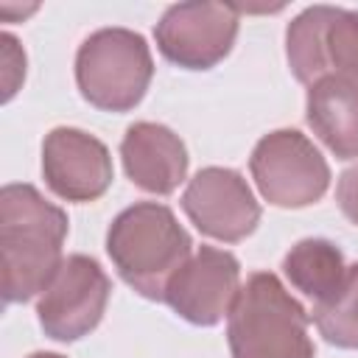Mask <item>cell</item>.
I'll return each instance as SVG.
<instances>
[{
	"mask_svg": "<svg viewBox=\"0 0 358 358\" xmlns=\"http://www.w3.org/2000/svg\"><path fill=\"white\" fill-rule=\"evenodd\" d=\"M67 213L34 185L11 182L0 190V260L3 299L8 305L39 296L64 263Z\"/></svg>",
	"mask_w": 358,
	"mask_h": 358,
	"instance_id": "obj_1",
	"label": "cell"
},
{
	"mask_svg": "<svg viewBox=\"0 0 358 358\" xmlns=\"http://www.w3.org/2000/svg\"><path fill=\"white\" fill-rule=\"evenodd\" d=\"M106 255L129 288L165 302L168 282L193 255V238L168 204L137 201L109 224Z\"/></svg>",
	"mask_w": 358,
	"mask_h": 358,
	"instance_id": "obj_2",
	"label": "cell"
},
{
	"mask_svg": "<svg viewBox=\"0 0 358 358\" xmlns=\"http://www.w3.org/2000/svg\"><path fill=\"white\" fill-rule=\"evenodd\" d=\"M310 313L271 271H255L227 316L232 358H316Z\"/></svg>",
	"mask_w": 358,
	"mask_h": 358,
	"instance_id": "obj_3",
	"label": "cell"
},
{
	"mask_svg": "<svg viewBox=\"0 0 358 358\" xmlns=\"http://www.w3.org/2000/svg\"><path fill=\"white\" fill-rule=\"evenodd\" d=\"M154 78L148 42L129 28H101L90 34L76 53V87L81 98L101 112L134 109Z\"/></svg>",
	"mask_w": 358,
	"mask_h": 358,
	"instance_id": "obj_4",
	"label": "cell"
},
{
	"mask_svg": "<svg viewBox=\"0 0 358 358\" xmlns=\"http://www.w3.org/2000/svg\"><path fill=\"white\" fill-rule=\"evenodd\" d=\"M252 179L260 196L282 210L316 204L330 187V165L313 140L296 129L263 134L249 157Z\"/></svg>",
	"mask_w": 358,
	"mask_h": 358,
	"instance_id": "obj_5",
	"label": "cell"
},
{
	"mask_svg": "<svg viewBox=\"0 0 358 358\" xmlns=\"http://www.w3.org/2000/svg\"><path fill=\"white\" fill-rule=\"evenodd\" d=\"M285 59L305 87L324 76L358 81V8L308 6L285 28Z\"/></svg>",
	"mask_w": 358,
	"mask_h": 358,
	"instance_id": "obj_6",
	"label": "cell"
},
{
	"mask_svg": "<svg viewBox=\"0 0 358 358\" xmlns=\"http://www.w3.org/2000/svg\"><path fill=\"white\" fill-rule=\"evenodd\" d=\"M112 280L87 255L64 257L50 285L36 296V319L48 338L70 344L90 336L109 305Z\"/></svg>",
	"mask_w": 358,
	"mask_h": 358,
	"instance_id": "obj_7",
	"label": "cell"
},
{
	"mask_svg": "<svg viewBox=\"0 0 358 358\" xmlns=\"http://www.w3.org/2000/svg\"><path fill=\"white\" fill-rule=\"evenodd\" d=\"M241 8L229 3L168 6L154 28L159 53L182 70H213L238 39Z\"/></svg>",
	"mask_w": 358,
	"mask_h": 358,
	"instance_id": "obj_8",
	"label": "cell"
},
{
	"mask_svg": "<svg viewBox=\"0 0 358 358\" xmlns=\"http://www.w3.org/2000/svg\"><path fill=\"white\" fill-rule=\"evenodd\" d=\"M182 210L190 224L221 243L246 241L260 224V204L249 182L235 168H201L182 193Z\"/></svg>",
	"mask_w": 358,
	"mask_h": 358,
	"instance_id": "obj_9",
	"label": "cell"
},
{
	"mask_svg": "<svg viewBox=\"0 0 358 358\" xmlns=\"http://www.w3.org/2000/svg\"><path fill=\"white\" fill-rule=\"evenodd\" d=\"M241 285V263L232 252L199 246L168 282L165 302L179 319L196 327H215L229 316Z\"/></svg>",
	"mask_w": 358,
	"mask_h": 358,
	"instance_id": "obj_10",
	"label": "cell"
},
{
	"mask_svg": "<svg viewBox=\"0 0 358 358\" xmlns=\"http://www.w3.org/2000/svg\"><path fill=\"white\" fill-rule=\"evenodd\" d=\"M42 176L59 199L87 204L112 187V154L95 134L76 126H56L42 143Z\"/></svg>",
	"mask_w": 358,
	"mask_h": 358,
	"instance_id": "obj_11",
	"label": "cell"
},
{
	"mask_svg": "<svg viewBox=\"0 0 358 358\" xmlns=\"http://www.w3.org/2000/svg\"><path fill=\"white\" fill-rule=\"evenodd\" d=\"M123 171L134 187L151 196H168L187 179V148L182 137L151 120L131 123L120 140Z\"/></svg>",
	"mask_w": 358,
	"mask_h": 358,
	"instance_id": "obj_12",
	"label": "cell"
},
{
	"mask_svg": "<svg viewBox=\"0 0 358 358\" xmlns=\"http://www.w3.org/2000/svg\"><path fill=\"white\" fill-rule=\"evenodd\" d=\"M305 120L310 131L336 154V159H358V81L347 76H324L308 87Z\"/></svg>",
	"mask_w": 358,
	"mask_h": 358,
	"instance_id": "obj_13",
	"label": "cell"
},
{
	"mask_svg": "<svg viewBox=\"0 0 358 358\" xmlns=\"http://www.w3.org/2000/svg\"><path fill=\"white\" fill-rule=\"evenodd\" d=\"M285 280L313 305L330 299L347 274V260L341 249L327 238H302L282 257Z\"/></svg>",
	"mask_w": 358,
	"mask_h": 358,
	"instance_id": "obj_14",
	"label": "cell"
},
{
	"mask_svg": "<svg viewBox=\"0 0 358 358\" xmlns=\"http://www.w3.org/2000/svg\"><path fill=\"white\" fill-rule=\"evenodd\" d=\"M310 322L327 344L358 350V263L347 266L344 282L330 299L313 305Z\"/></svg>",
	"mask_w": 358,
	"mask_h": 358,
	"instance_id": "obj_15",
	"label": "cell"
},
{
	"mask_svg": "<svg viewBox=\"0 0 358 358\" xmlns=\"http://www.w3.org/2000/svg\"><path fill=\"white\" fill-rule=\"evenodd\" d=\"M0 45H3V87H6V101L14 98L20 81L25 78V50L20 48V42L6 31L0 36Z\"/></svg>",
	"mask_w": 358,
	"mask_h": 358,
	"instance_id": "obj_16",
	"label": "cell"
},
{
	"mask_svg": "<svg viewBox=\"0 0 358 358\" xmlns=\"http://www.w3.org/2000/svg\"><path fill=\"white\" fill-rule=\"evenodd\" d=\"M336 201L341 213L358 227V165L347 168L336 182Z\"/></svg>",
	"mask_w": 358,
	"mask_h": 358,
	"instance_id": "obj_17",
	"label": "cell"
},
{
	"mask_svg": "<svg viewBox=\"0 0 358 358\" xmlns=\"http://www.w3.org/2000/svg\"><path fill=\"white\" fill-rule=\"evenodd\" d=\"M28 358H67V355H62V352H45V350H39V352H31Z\"/></svg>",
	"mask_w": 358,
	"mask_h": 358,
	"instance_id": "obj_18",
	"label": "cell"
}]
</instances>
